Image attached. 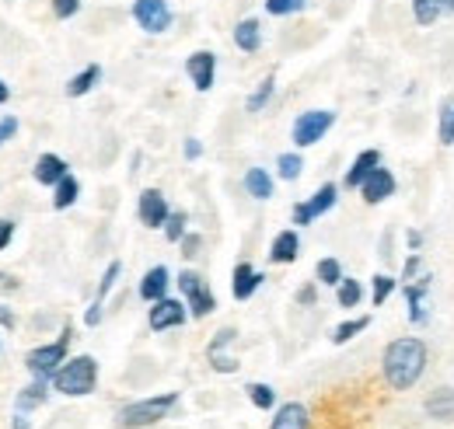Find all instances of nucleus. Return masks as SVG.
<instances>
[{
  "mask_svg": "<svg viewBox=\"0 0 454 429\" xmlns=\"http://www.w3.org/2000/svg\"><path fill=\"white\" fill-rule=\"evenodd\" d=\"M245 391H248V402H252L255 409H262V412H270V409L277 405V391H273L270 384H248Z\"/></svg>",
  "mask_w": 454,
  "mask_h": 429,
  "instance_id": "obj_34",
  "label": "nucleus"
},
{
  "mask_svg": "<svg viewBox=\"0 0 454 429\" xmlns=\"http://www.w3.org/2000/svg\"><path fill=\"white\" fill-rule=\"evenodd\" d=\"M367 324H371V318H364V315H360V318H353V322L336 324V328H333V342H336V346H346L349 339H356L360 332H367Z\"/></svg>",
  "mask_w": 454,
  "mask_h": 429,
  "instance_id": "obj_33",
  "label": "nucleus"
},
{
  "mask_svg": "<svg viewBox=\"0 0 454 429\" xmlns=\"http://www.w3.org/2000/svg\"><path fill=\"white\" fill-rule=\"evenodd\" d=\"M333 126H336V112L333 108H308V112H301L294 119L290 140H294V147H315Z\"/></svg>",
  "mask_w": 454,
  "mask_h": 429,
  "instance_id": "obj_4",
  "label": "nucleus"
},
{
  "mask_svg": "<svg viewBox=\"0 0 454 429\" xmlns=\"http://www.w3.org/2000/svg\"><path fill=\"white\" fill-rule=\"evenodd\" d=\"M360 300H364V286H360V279L342 276V283L336 286V304H340V308H346V311H353Z\"/></svg>",
  "mask_w": 454,
  "mask_h": 429,
  "instance_id": "obj_26",
  "label": "nucleus"
},
{
  "mask_svg": "<svg viewBox=\"0 0 454 429\" xmlns=\"http://www.w3.org/2000/svg\"><path fill=\"white\" fill-rule=\"evenodd\" d=\"M374 168H381V151H374V147L360 151V154H356V161L346 168V178H342V185L360 192V185L371 178V171H374Z\"/></svg>",
  "mask_w": 454,
  "mask_h": 429,
  "instance_id": "obj_14",
  "label": "nucleus"
},
{
  "mask_svg": "<svg viewBox=\"0 0 454 429\" xmlns=\"http://www.w3.org/2000/svg\"><path fill=\"white\" fill-rule=\"evenodd\" d=\"M241 185H245V192H248L252 199H270L273 189H277V182H273V175H270L266 168H248L245 178H241Z\"/></svg>",
  "mask_w": 454,
  "mask_h": 429,
  "instance_id": "obj_21",
  "label": "nucleus"
},
{
  "mask_svg": "<svg viewBox=\"0 0 454 429\" xmlns=\"http://www.w3.org/2000/svg\"><path fill=\"white\" fill-rule=\"evenodd\" d=\"M336 203H340V185L336 182H325L311 199H304V203L294 207V223L297 227H308V223H315L322 214H329Z\"/></svg>",
  "mask_w": 454,
  "mask_h": 429,
  "instance_id": "obj_8",
  "label": "nucleus"
},
{
  "mask_svg": "<svg viewBox=\"0 0 454 429\" xmlns=\"http://www.w3.org/2000/svg\"><path fill=\"white\" fill-rule=\"evenodd\" d=\"M234 46L248 56L259 53L262 50V21L259 18H241L234 25Z\"/></svg>",
  "mask_w": 454,
  "mask_h": 429,
  "instance_id": "obj_16",
  "label": "nucleus"
},
{
  "mask_svg": "<svg viewBox=\"0 0 454 429\" xmlns=\"http://www.w3.org/2000/svg\"><path fill=\"white\" fill-rule=\"evenodd\" d=\"M98 322H102V300H95V304L84 311V324H88V328H95Z\"/></svg>",
  "mask_w": 454,
  "mask_h": 429,
  "instance_id": "obj_45",
  "label": "nucleus"
},
{
  "mask_svg": "<svg viewBox=\"0 0 454 429\" xmlns=\"http://www.w3.org/2000/svg\"><path fill=\"white\" fill-rule=\"evenodd\" d=\"M11 238H14V223L11 220H0V252L11 245Z\"/></svg>",
  "mask_w": 454,
  "mask_h": 429,
  "instance_id": "obj_47",
  "label": "nucleus"
},
{
  "mask_svg": "<svg viewBox=\"0 0 454 429\" xmlns=\"http://www.w3.org/2000/svg\"><path fill=\"white\" fill-rule=\"evenodd\" d=\"M200 154H203V144H200L196 136H189V140H185V161H196Z\"/></svg>",
  "mask_w": 454,
  "mask_h": 429,
  "instance_id": "obj_46",
  "label": "nucleus"
},
{
  "mask_svg": "<svg viewBox=\"0 0 454 429\" xmlns=\"http://www.w3.org/2000/svg\"><path fill=\"white\" fill-rule=\"evenodd\" d=\"M133 21L147 32V35H161L168 32L175 14H171L168 0H133Z\"/></svg>",
  "mask_w": 454,
  "mask_h": 429,
  "instance_id": "obj_7",
  "label": "nucleus"
},
{
  "mask_svg": "<svg viewBox=\"0 0 454 429\" xmlns=\"http://www.w3.org/2000/svg\"><path fill=\"white\" fill-rule=\"evenodd\" d=\"M77 11H81V0H53V14H57L59 21L74 18Z\"/></svg>",
  "mask_w": 454,
  "mask_h": 429,
  "instance_id": "obj_41",
  "label": "nucleus"
},
{
  "mask_svg": "<svg viewBox=\"0 0 454 429\" xmlns=\"http://www.w3.org/2000/svg\"><path fill=\"white\" fill-rule=\"evenodd\" d=\"M119 272H122V262H109V269L102 272V283H98V293H95V300H102V304H106V297L113 293L115 279H119Z\"/></svg>",
  "mask_w": 454,
  "mask_h": 429,
  "instance_id": "obj_36",
  "label": "nucleus"
},
{
  "mask_svg": "<svg viewBox=\"0 0 454 429\" xmlns=\"http://www.w3.org/2000/svg\"><path fill=\"white\" fill-rule=\"evenodd\" d=\"M297 255H301V234L297 230H280L270 245V262L286 266V262H297Z\"/></svg>",
  "mask_w": 454,
  "mask_h": 429,
  "instance_id": "obj_18",
  "label": "nucleus"
},
{
  "mask_svg": "<svg viewBox=\"0 0 454 429\" xmlns=\"http://www.w3.org/2000/svg\"><path fill=\"white\" fill-rule=\"evenodd\" d=\"M98 81H102V66H98V63H88L81 74H74V77L67 81V95H70V98H84Z\"/></svg>",
  "mask_w": 454,
  "mask_h": 429,
  "instance_id": "obj_23",
  "label": "nucleus"
},
{
  "mask_svg": "<svg viewBox=\"0 0 454 429\" xmlns=\"http://www.w3.org/2000/svg\"><path fill=\"white\" fill-rule=\"evenodd\" d=\"M137 216H140V223H144V227H151V230L165 227V223H168V216H171L165 192H161V189H144V192H140V199H137Z\"/></svg>",
  "mask_w": 454,
  "mask_h": 429,
  "instance_id": "obj_11",
  "label": "nucleus"
},
{
  "mask_svg": "<svg viewBox=\"0 0 454 429\" xmlns=\"http://www.w3.org/2000/svg\"><path fill=\"white\" fill-rule=\"evenodd\" d=\"M32 175H35L39 185H53V189H57L70 171H67V161H63L59 154H43V158L35 161V168H32Z\"/></svg>",
  "mask_w": 454,
  "mask_h": 429,
  "instance_id": "obj_19",
  "label": "nucleus"
},
{
  "mask_svg": "<svg viewBox=\"0 0 454 429\" xmlns=\"http://www.w3.org/2000/svg\"><path fill=\"white\" fill-rule=\"evenodd\" d=\"M405 245H409V252H419V248H423V230L409 227V230H405Z\"/></svg>",
  "mask_w": 454,
  "mask_h": 429,
  "instance_id": "obj_44",
  "label": "nucleus"
},
{
  "mask_svg": "<svg viewBox=\"0 0 454 429\" xmlns=\"http://www.w3.org/2000/svg\"><path fill=\"white\" fill-rule=\"evenodd\" d=\"M185 74H189L196 91H210L214 81H217V56L210 53V50H196L185 59Z\"/></svg>",
  "mask_w": 454,
  "mask_h": 429,
  "instance_id": "obj_12",
  "label": "nucleus"
},
{
  "mask_svg": "<svg viewBox=\"0 0 454 429\" xmlns=\"http://www.w3.org/2000/svg\"><path fill=\"white\" fill-rule=\"evenodd\" d=\"M448 11H451V14H454V0H448Z\"/></svg>",
  "mask_w": 454,
  "mask_h": 429,
  "instance_id": "obj_51",
  "label": "nucleus"
},
{
  "mask_svg": "<svg viewBox=\"0 0 454 429\" xmlns=\"http://www.w3.org/2000/svg\"><path fill=\"white\" fill-rule=\"evenodd\" d=\"M77 196H81V182H77L74 175H67V178L57 185L53 207H57V210H67V207H74V203H77Z\"/></svg>",
  "mask_w": 454,
  "mask_h": 429,
  "instance_id": "obj_30",
  "label": "nucleus"
},
{
  "mask_svg": "<svg viewBox=\"0 0 454 429\" xmlns=\"http://www.w3.org/2000/svg\"><path fill=\"white\" fill-rule=\"evenodd\" d=\"M360 196H364V203L367 207H378V203H385V199H392L395 196V175L381 164V168H374L371 171V178L360 185Z\"/></svg>",
  "mask_w": 454,
  "mask_h": 429,
  "instance_id": "obj_13",
  "label": "nucleus"
},
{
  "mask_svg": "<svg viewBox=\"0 0 454 429\" xmlns=\"http://www.w3.org/2000/svg\"><path fill=\"white\" fill-rule=\"evenodd\" d=\"M178 245H182V255H185V259H196V255L203 252V238H200V234H185Z\"/></svg>",
  "mask_w": 454,
  "mask_h": 429,
  "instance_id": "obj_40",
  "label": "nucleus"
},
{
  "mask_svg": "<svg viewBox=\"0 0 454 429\" xmlns=\"http://www.w3.org/2000/svg\"><path fill=\"white\" fill-rule=\"evenodd\" d=\"M304 7H308V0H266V11H270L273 18L297 14V11H304Z\"/></svg>",
  "mask_w": 454,
  "mask_h": 429,
  "instance_id": "obj_35",
  "label": "nucleus"
},
{
  "mask_svg": "<svg viewBox=\"0 0 454 429\" xmlns=\"http://www.w3.org/2000/svg\"><path fill=\"white\" fill-rule=\"evenodd\" d=\"M419 272H423V259H419V252H412V255L405 259V266H402V283L419 279Z\"/></svg>",
  "mask_w": 454,
  "mask_h": 429,
  "instance_id": "obj_39",
  "label": "nucleus"
},
{
  "mask_svg": "<svg viewBox=\"0 0 454 429\" xmlns=\"http://www.w3.org/2000/svg\"><path fill=\"white\" fill-rule=\"evenodd\" d=\"M178 290H182L185 308H189L192 318H207V315L217 308V297H214L210 283H207L200 272H192V269H182V272H178Z\"/></svg>",
  "mask_w": 454,
  "mask_h": 429,
  "instance_id": "obj_6",
  "label": "nucleus"
},
{
  "mask_svg": "<svg viewBox=\"0 0 454 429\" xmlns=\"http://www.w3.org/2000/svg\"><path fill=\"white\" fill-rule=\"evenodd\" d=\"M178 405V391H168V394H154V398H140V402H129L115 412V423L122 429H144L154 426L161 419H168V412Z\"/></svg>",
  "mask_w": 454,
  "mask_h": 429,
  "instance_id": "obj_2",
  "label": "nucleus"
},
{
  "mask_svg": "<svg viewBox=\"0 0 454 429\" xmlns=\"http://www.w3.org/2000/svg\"><path fill=\"white\" fill-rule=\"evenodd\" d=\"M185 318H192V315H189L185 300H175V297H161V300H154V304H151V311H147V324H151V332L182 328Z\"/></svg>",
  "mask_w": 454,
  "mask_h": 429,
  "instance_id": "obj_9",
  "label": "nucleus"
},
{
  "mask_svg": "<svg viewBox=\"0 0 454 429\" xmlns=\"http://www.w3.org/2000/svg\"><path fill=\"white\" fill-rule=\"evenodd\" d=\"M95 384H98V360L88 356V353L67 360L53 377V387L67 398H84V394L95 391Z\"/></svg>",
  "mask_w": 454,
  "mask_h": 429,
  "instance_id": "obj_3",
  "label": "nucleus"
},
{
  "mask_svg": "<svg viewBox=\"0 0 454 429\" xmlns=\"http://www.w3.org/2000/svg\"><path fill=\"white\" fill-rule=\"evenodd\" d=\"M315 300H318V290H315V283H308V286H301V290H297V304H301V308H311Z\"/></svg>",
  "mask_w": 454,
  "mask_h": 429,
  "instance_id": "obj_43",
  "label": "nucleus"
},
{
  "mask_svg": "<svg viewBox=\"0 0 454 429\" xmlns=\"http://www.w3.org/2000/svg\"><path fill=\"white\" fill-rule=\"evenodd\" d=\"M273 91H277V77L270 74V77H266V81H262V84H259V88H255V91L248 95V102H245V112H252V115H259L262 108L270 105V98H273Z\"/></svg>",
  "mask_w": 454,
  "mask_h": 429,
  "instance_id": "obj_28",
  "label": "nucleus"
},
{
  "mask_svg": "<svg viewBox=\"0 0 454 429\" xmlns=\"http://www.w3.org/2000/svg\"><path fill=\"white\" fill-rule=\"evenodd\" d=\"M168 283H171V272L168 266H154L144 272V279H140V297L147 300V304H154V300H161V297H168Z\"/></svg>",
  "mask_w": 454,
  "mask_h": 429,
  "instance_id": "obj_17",
  "label": "nucleus"
},
{
  "mask_svg": "<svg viewBox=\"0 0 454 429\" xmlns=\"http://www.w3.org/2000/svg\"><path fill=\"white\" fill-rule=\"evenodd\" d=\"M398 279L395 276H388V272H378L374 279H371V300H374V308H385L388 304V297L395 293Z\"/></svg>",
  "mask_w": 454,
  "mask_h": 429,
  "instance_id": "obj_27",
  "label": "nucleus"
},
{
  "mask_svg": "<svg viewBox=\"0 0 454 429\" xmlns=\"http://www.w3.org/2000/svg\"><path fill=\"white\" fill-rule=\"evenodd\" d=\"M14 286H18V283H14L7 272H0V290H14Z\"/></svg>",
  "mask_w": 454,
  "mask_h": 429,
  "instance_id": "obj_49",
  "label": "nucleus"
},
{
  "mask_svg": "<svg viewBox=\"0 0 454 429\" xmlns=\"http://www.w3.org/2000/svg\"><path fill=\"white\" fill-rule=\"evenodd\" d=\"M270 429H311V416H308V409L301 402H286V405L277 409Z\"/></svg>",
  "mask_w": 454,
  "mask_h": 429,
  "instance_id": "obj_20",
  "label": "nucleus"
},
{
  "mask_svg": "<svg viewBox=\"0 0 454 429\" xmlns=\"http://www.w3.org/2000/svg\"><path fill=\"white\" fill-rule=\"evenodd\" d=\"M0 324H4V328H14V315H11V308H4V304H0Z\"/></svg>",
  "mask_w": 454,
  "mask_h": 429,
  "instance_id": "obj_48",
  "label": "nucleus"
},
{
  "mask_svg": "<svg viewBox=\"0 0 454 429\" xmlns=\"http://www.w3.org/2000/svg\"><path fill=\"white\" fill-rule=\"evenodd\" d=\"M444 14H451L448 11V0H412V18L419 25H437Z\"/></svg>",
  "mask_w": 454,
  "mask_h": 429,
  "instance_id": "obj_24",
  "label": "nucleus"
},
{
  "mask_svg": "<svg viewBox=\"0 0 454 429\" xmlns=\"http://www.w3.org/2000/svg\"><path fill=\"white\" fill-rule=\"evenodd\" d=\"M14 133H18V119H14V115H4V119H0V147H4Z\"/></svg>",
  "mask_w": 454,
  "mask_h": 429,
  "instance_id": "obj_42",
  "label": "nucleus"
},
{
  "mask_svg": "<svg viewBox=\"0 0 454 429\" xmlns=\"http://www.w3.org/2000/svg\"><path fill=\"white\" fill-rule=\"evenodd\" d=\"M67 346H70V328H63V335H59L57 342H46V346H39V349H32L25 356L28 374L43 377V380H53L59 367L67 363Z\"/></svg>",
  "mask_w": 454,
  "mask_h": 429,
  "instance_id": "obj_5",
  "label": "nucleus"
},
{
  "mask_svg": "<svg viewBox=\"0 0 454 429\" xmlns=\"http://www.w3.org/2000/svg\"><path fill=\"white\" fill-rule=\"evenodd\" d=\"M234 339H238V332H234V328H221V332L210 339V346H207V356H217V353H224L227 346L234 342Z\"/></svg>",
  "mask_w": 454,
  "mask_h": 429,
  "instance_id": "obj_38",
  "label": "nucleus"
},
{
  "mask_svg": "<svg viewBox=\"0 0 454 429\" xmlns=\"http://www.w3.org/2000/svg\"><path fill=\"white\" fill-rule=\"evenodd\" d=\"M301 171H304V158H301L297 151H286V154L277 158V175H280L284 182H297Z\"/></svg>",
  "mask_w": 454,
  "mask_h": 429,
  "instance_id": "obj_31",
  "label": "nucleus"
},
{
  "mask_svg": "<svg viewBox=\"0 0 454 429\" xmlns=\"http://www.w3.org/2000/svg\"><path fill=\"white\" fill-rule=\"evenodd\" d=\"M185 223H189V216L182 214V210L168 216V223H165V238H168L171 245H178V241L189 234V230H185Z\"/></svg>",
  "mask_w": 454,
  "mask_h": 429,
  "instance_id": "obj_37",
  "label": "nucleus"
},
{
  "mask_svg": "<svg viewBox=\"0 0 454 429\" xmlns=\"http://www.w3.org/2000/svg\"><path fill=\"white\" fill-rule=\"evenodd\" d=\"M437 140L444 147H454V98H448L437 112Z\"/></svg>",
  "mask_w": 454,
  "mask_h": 429,
  "instance_id": "obj_29",
  "label": "nucleus"
},
{
  "mask_svg": "<svg viewBox=\"0 0 454 429\" xmlns=\"http://www.w3.org/2000/svg\"><path fill=\"white\" fill-rule=\"evenodd\" d=\"M315 279H318L322 286H340L342 283L340 259H318V266H315Z\"/></svg>",
  "mask_w": 454,
  "mask_h": 429,
  "instance_id": "obj_32",
  "label": "nucleus"
},
{
  "mask_svg": "<svg viewBox=\"0 0 454 429\" xmlns=\"http://www.w3.org/2000/svg\"><path fill=\"white\" fill-rule=\"evenodd\" d=\"M7 98H11V88L0 81V105H7Z\"/></svg>",
  "mask_w": 454,
  "mask_h": 429,
  "instance_id": "obj_50",
  "label": "nucleus"
},
{
  "mask_svg": "<svg viewBox=\"0 0 454 429\" xmlns=\"http://www.w3.org/2000/svg\"><path fill=\"white\" fill-rule=\"evenodd\" d=\"M262 272L252 266V262H238L234 272H231V293H234V300H248L259 286H262Z\"/></svg>",
  "mask_w": 454,
  "mask_h": 429,
  "instance_id": "obj_15",
  "label": "nucleus"
},
{
  "mask_svg": "<svg viewBox=\"0 0 454 429\" xmlns=\"http://www.w3.org/2000/svg\"><path fill=\"white\" fill-rule=\"evenodd\" d=\"M434 286V276L430 272H419V279L405 283L402 286V297H405V311H409V324H427V293Z\"/></svg>",
  "mask_w": 454,
  "mask_h": 429,
  "instance_id": "obj_10",
  "label": "nucleus"
},
{
  "mask_svg": "<svg viewBox=\"0 0 454 429\" xmlns=\"http://www.w3.org/2000/svg\"><path fill=\"white\" fill-rule=\"evenodd\" d=\"M381 374L392 391L416 387L419 377L427 374V342L416 335H402L395 342H388V349L381 356Z\"/></svg>",
  "mask_w": 454,
  "mask_h": 429,
  "instance_id": "obj_1",
  "label": "nucleus"
},
{
  "mask_svg": "<svg viewBox=\"0 0 454 429\" xmlns=\"http://www.w3.org/2000/svg\"><path fill=\"white\" fill-rule=\"evenodd\" d=\"M50 398V380H43V377H35L21 394H18V409L21 412H28V409H39L43 402Z\"/></svg>",
  "mask_w": 454,
  "mask_h": 429,
  "instance_id": "obj_25",
  "label": "nucleus"
},
{
  "mask_svg": "<svg viewBox=\"0 0 454 429\" xmlns=\"http://www.w3.org/2000/svg\"><path fill=\"white\" fill-rule=\"evenodd\" d=\"M427 416L430 419H441V423H451L454 419V387H441V391H434L430 398H427Z\"/></svg>",
  "mask_w": 454,
  "mask_h": 429,
  "instance_id": "obj_22",
  "label": "nucleus"
}]
</instances>
